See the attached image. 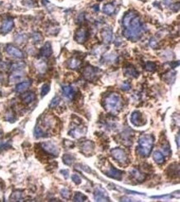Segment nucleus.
<instances>
[{
  "instance_id": "obj_1",
  "label": "nucleus",
  "mask_w": 180,
  "mask_h": 202,
  "mask_svg": "<svg viewBox=\"0 0 180 202\" xmlns=\"http://www.w3.org/2000/svg\"><path fill=\"white\" fill-rule=\"evenodd\" d=\"M123 25L125 27L124 36L132 41L137 40L142 32V25L140 19L136 16L135 12H129L123 19Z\"/></svg>"
},
{
  "instance_id": "obj_2",
  "label": "nucleus",
  "mask_w": 180,
  "mask_h": 202,
  "mask_svg": "<svg viewBox=\"0 0 180 202\" xmlns=\"http://www.w3.org/2000/svg\"><path fill=\"white\" fill-rule=\"evenodd\" d=\"M154 145V138L151 135H143L139 139L136 152L142 157H147Z\"/></svg>"
},
{
  "instance_id": "obj_3",
  "label": "nucleus",
  "mask_w": 180,
  "mask_h": 202,
  "mask_svg": "<svg viewBox=\"0 0 180 202\" xmlns=\"http://www.w3.org/2000/svg\"><path fill=\"white\" fill-rule=\"evenodd\" d=\"M104 106L108 112L112 113L118 112L122 107V99L121 96L118 93H111L105 99Z\"/></svg>"
},
{
  "instance_id": "obj_4",
  "label": "nucleus",
  "mask_w": 180,
  "mask_h": 202,
  "mask_svg": "<svg viewBox=\"0 0 180 202\" xmlns=\"http://www.w3.org/2000/svg\"><path fill=\"white\" fill-rule=\"evenodd\" d=\"M112 157H114V159L116 160L119 163L121 164H127L128 163V157L125 152L121 148H114L111 150Z\"/></svg>"
},
{
  "instance_id": "obj_5",
  "label": "nucleus",
  "mask_w": 180,
  "mask_h": 202,
  "mask_svg": "<svg viewBox=\"0 0 180 202\" xmlns=\"http://www.w3.org/2000/svg\"><path fill=\"white\" fill-rule=\"evenodd\" d=\"M102 171H104V173L107 176H109L111 178L119 180V181L122 179L123 172L121 171H120V170L116 169L114 167H112L111 164L108 165V167H105V169L102 170Z\"/></svg>"
},
{
  "instance_id": "obj_6",
  "label": "nucleus",
  "mask_w": 180,
  "mask_h": 202,
  "mask_svg": "<svg viewBox=\"0 0 180 202\" xmlns=\"http://www.w3.org/2000/svg\"><path fill=\"white\" fill-rule=\"evenodd\" d=\"M41 146H42L43 150L45 151L48 154H51L52 155V156H55V157H57V156H58L59 150H58L57 146L55 145V144H53L52 142H50V141L43 142L41 144Z\"/></svg>"
},
{
  "instance_id": "obj_7",
  "label": "nucleus",
  "mask_w": 180,
  "mask_h": 202,
  "mask_svg": "<svg viewBox=\"0 0 180 202\" xmlns=\"http://www.w3.org/2000/svg\"><path fill=\"white\" fill-rule=\"evenodd\" d=\"M94 197L96 201H110L111 200L106 191L100 187L95 188Z\"/></svg>"
},
{
  "instance_id": "obj_8",
  "label": "nucleus",
  "mask_w": 180,
  "mask_h": 202,
  "mask_svg": "<svg viewBox=\"0 0 180 202\" xmlns=\"http://www.w3.org/2000/svg\"><path fill=\"white\" fill-rule=\"evenodd\" d=\"M13 26H14V23L13 21V19H6L3 21L1 26V29H0L1 34L3 35L8 34L10 31H12Z\"/></svg>"
},
{
  "instance_id": "obj_9",
  "label": "nucleus",
  "mask_w": 180,
  "mask_h": 202,
  "mask_svg": "<svg viewBox=\"0 0 180 202\" xmlns=\"http://www.w3.org/2000/svg\"><path fill=\"white\" fill-rule=\"evenodd\" d=\"M6 52L8 55L13 56V57H17V58H23V53L21 50H19L18 48L12 45H8L6 48Z\"/></svg>"
},
{
  "instance_id": "obj_10",
  "label": "nucleus",
  "mask_w": 180,
  "mask_h": 202,
  "mask_svg": "<svg viewBox=\"0 0 180 202\" xmlns=\"http://www.w3.org/2000/svg\"><path fill=\"white\" fill-rule=\"evenodd\" d=\"M131 121L132 124H134L136 126H140L144 124L143 123L142 114L140 112H138V111L133 112L132 115H131Z\"/></svg>"
},
{
  "instance_id": "obj_11",
  "label": "nucleus",
  "mask_w": 180,
  "mask_h": 202,
  "mask_svg": "<svg viewBox=\"0 0 180 202\" xmlns=\"http://www.w3.org/2000/svg\"><path fill=\"white\" fill-rule=\"evenodd\" d=\"M75 38L79 43H85L86 38H87V33L85 29H78L76 33Z\"/></svg>"
},
{
  "instance_id": "obj_12",
  "label": "nucleus",
  "mask_w": 180,
  "mask_h": 202,
  "mask_svg": "<svg viewBox=\"0 0 180 202\" xmlns=\"http://www.w3.org/2000/svg\"><path fill=\"white\" fill-rule=\"evenodd\" d=\"M94 147H95L94 143L92 141H85L83 143L81 149H82V152H84L85 154H90V153H92Z\"/></svg>"
},
{
  "instance_id": "obj_13",
  "label": "nucleus",
  "mask_w": 180,
  "mask_h": 202,
  "mask_svg": "<svg viewBox=\"0 0 180 202\" xmlns=\"http://www.w3.org/2000/svg\"><path fill=\"white\" fill-rule=\"evenodd\" d=\"M52 46H51V44H50L49 43H45V45L43 46L40 51L41 55H42V56H43V57H50V56H51V54H52Z\"/></svg>"
},
{
  "instance_id": "obj_14",
  "label": "nucleus",
  "mask_w": 180,
  "mask_h": 202,
  "mask_svg": "<svg viewBox=\"0 0 180 202\" xmlns=\"http://www.w3.org/2000/svg\"><path fill=\"white\" fill-rule=\"evenodd\" d=\"M131 176L135 179V180H137L139 181H143L145 179V175L142 172H140L139 170L137 169H133L132 171L131 172Z\"/></svg>"
},
{
  "instance_id": "obj_15",
  "label": "nucleus",
  "mask_w": 180,
  "mask_h": 202,
  "mask_svg": "<svg viewBox=\"0 0 180 202\" xmlns=\"http://www.w3.org/2000/svg\"><path fill=\"white\" fill-rule=\"evenodd\" d=\"M35 99V94L33 93H25L22 96V100L25 104H30Z\"/></svg>"
},
{
  "instance_id": "obj_16",
  "label": "nucleus",
  "mask_w": 180,
  "mask_h": 202,
  "mask_svg": "<svg viewBox=\"0 0 180 202\" xmlns=\"http://www.w3.org/2000/svg\"><path fill=\"white\" fill-rule=\"evenodd\" d=\"M62 92L64 93V95L69 99H72L74 97V90L71 86H63L62 87Z\"/></svg>"
},
{
  "instance_id": "obj_17",
  "label": "nucleus",
  "mask_w": 180,
  "mask_h": 202,
  "mask_svg": "<svg viewBox=\"0 0 180 202\" xmlns=\"http://www.w3.org/2000/svg\"><path fill=\"white\" fill-rule=\"evenodd\" d=\"M31 86V82L30 81H26L23 82L21 83H19L17 85L16 87V91L18 93H23L24 91H26L28 88Z\"/></svg>"
},
{
  "instance_id": "obj_18",
  "label": "nucleus",
  "mask_w": 180,
  "mask_h": 202,
  "mask_svg": "<svg viewBox=\"0 0 180 202\" xmlns=\"http://www.w3.org/2000/svg\"><path fill=\"white\" fill-rule=\"evenodd\" d=\"M102 38H103V40L105 41V43H109L111 42L112 40V32L111 29H106L103 30L102 32Z\"/></svg>"
},
{
  "instance_id": "obj_19",
  "label": "nucleus",
  "mask_w": 180,
  "mask_h": 202,
  "mask_svg": "<svg viewBox=\"0 0 180 202\" xmlns=\"http://www.w3.org/2000/svg\"><path fill=\"white\" fill-rule=\"evenodd\" d=\"M153 157H154V160L155 161V162L158 163V164H163L164 162V157L161 152H154Z\"/></svg>"
},
{
  "instance_id": "obj_20",
  "label": "nucleus",
  "mask_w": 180,
  "mask_h": 202,
  "mask_svg": "<svg viewBox=\"0 0 180 202\" xmlns=\"http://www.w3.org/2000/svg\"><path fill=\"white\" fill-rule=\"evenodd\" d=\"M115 10H116V8H115L114 5L111 4V3H107V4H105L104 7H103V12L108 15L112 14V13L115 12Z\"/></svg>"
},
{
  "instance_id": "obj_21",
  "label": "nucleus",
  "mask_w": 180,
  "mask_h": 202,
  "mask_svg": "<svg viewBox=\"0 0 180 202\" xmlns=\"http://www.w3.org/2000/svg\"><path fill=\"white\" fill-rule=\"evenodd\" d=\"M95 73H96V72H95V70L94 68H92L91 67H87V68L85 70V72H84L85 77L88 79L92 78L93 77L95 76Z\"/></svg>"
},
{
  "instance_id": "obj_22",
  "label": "nucleus",
  "mask_w": 180,
  "mask_h": 202,
  "mask_svg": "<svg viewBox=\"0 0 180 202\" xmlns=\"http://www.w3.org/2000/svg\"><path fill=\"white\" fill-rule=\"evenodd\" d=\"M23 77V74L17 72V73H13L10 76L9 81L11 82H14L20 81Z\"/></svg>"
},
{
  "instance_id": "obj_23",
  "label": "nucleus",
  "mask_w": 180,
  "mask_h": 202,
  "mask_svg": "<svg viewBox=\"0 0 180 202\" xmlns=\"http://www.w3.org/2000/svg\"><path fill=\"white\" fill-rule=\"evenodd\" d=\"M80 65H81V62L78 59H76V58H71L69 61V67L72 69L77 68Z\"/></svg>"
},
{
  "instance_id": "obj_24",
  "label": "nucleus",
  "mask_w": 180,
  "mask_h": 202,
  "mask_svg": "<svg viewBox=\"0 0 180 202\" xmlns=\"http://www.w3.org/2000/svg\"><path fill=\"white\" fill-rule=\"evenodd\" d=\"M74 201H85V200H87V197L85 195L81 194V192H76L75 195H74Z\"/></svg>"
},
{
  "instance_id": "obj_25",
  "label": "nucleus",
  "mask_w": 180,
  "mask_h": 202,
  "mask_svg": "<svg viewBox=\"0 0 180 202\" xmlns=\"http://www.w3.org/2000/svg\"><path fill=\"white\" fill-rule=\"evenodd\" d=\"M62 159H63V162H64L65 164L68 165V166L72 164V162H74V157L70 154L64 155L63 157H62Z\"/></svg>"
},
{
  "instance_id": "obj_26",
  "label": "nucleus",
  "mask_w": 180,
  "mask_h": 202,
  "mask_svg": "<svg viewBox=\"0 0 180 202\" xmlns=\"http://www.w3.org/2000/svg\"><path fill=\"white\" fill-rule=\"evenodd\" d=\"M126 74L127 76H131V77H136L138 76V72L137 71L135 70L134 67H129L126 70Z\"/></svg>"
},
{
  "instance_id": "obj_27",
  "label": "nucleus",
  "mask_w": 180,
  "mask_h": 202,
  "mask_svg": "<svg viewBox=\"0 0 180 202\" xmlns=\"http://www.w3.org/2000/svg\"><path fill=\"white\" fill-rule=\"evenodd\" d=\"M24 67H25V63H23V62H16V63H13L12 65L11 69L14 70V71H19V70L23 68Z\"/></svg>"
},
{
  "instance_id": "obj_28",
  "label": "nucleus",
  "mask_w": 180,
  "mask_h": 202,
  "mask_svg": "<svg viewBox=\"0 0 180 202\" xmlns=\"http://www.w3.org/2000/svg\"><path fill=\"white\" fill-rule=\"evenodd\" d=\"M50 91V85L49 84H44L42 87V89H41V95L42 97H44L49 93Z\"/></svg>"
},
{
  "instance_id": "obj_29",
  "label": "nucleus",
  "mask_w": 180,
  "mask_h": 202,
  "mask_svg": "<svg viewBox=\"0 0 180 202\" xmlns=\"http://www.w3.org/2000/svg\"><path fill=\"white\" fill-rule=\"evenodd\" d=\"M60 103V98L58 97H55L52 100L51 103H50V107L51 108H54V107H57Z\"/></svg>"
},
{
  "instance_id": "obj_30",
  "label": "nucleus",
  "mask_w": 180,
  "mask_h": 202,
  "mask_svg": "<svg viewBox=\"0 0 180 202\" xmlns=\"http://www.w3.org/2000/svg\"><path fill=\"white\" fill-rule=\"evenodd\" d=\"M61 195L64 199H68L70 197V195H71V192H70V190L66 189V188H63V189L61 190Z\"/></svg>"
},
{
  "instance_id": "obj_31",
  "label": "nucleus",
  "mask_w": 180,
  "mask_h": 202,
  "mask_svg": "<svg viewBox=\"0 0 180 202\" xmlns=\"http://www.w3.org/2000/svg\"><path fill=\"white\" fill-rule=\"evenodd\" d=\"M146 69H147L148 71H154L155 70V68H156V64L154 63V62H149L146 63Z\"/></svg>"
},
{
  "instance_id": "obj_32",
  "label": "nucleus",
  "mask_w": 180,
  "mask_h": 202,
  "mask_svg": "<svg viewBox=\"0 0 180 202\" xmlns=\"http://www.w3.org/2000/svg\"><path fill=\"white\" fill-rule=\"evenodd\" d=\"M71 180L74 181V183H76V185H80L81 183V177L76 175V174H74L71 176Z\"/></svg>"
},
{
  "instance_id": "obj_33",
  "label": "nucleus",
  "mask_w": 180,
  "mask_h": 202,
  "mask_svg": "<svg viewBox=\"0 0 180 202\" xmlns=\"http://www.w3.org/2000/svg\"><path fill=\"white\" fill-rule=\"evenodd\" d=\"M22 198V193L20 191H15V192L13 193L12 196H11V199L14 200H18Z\"/></svg>"
},
{
  "instance_id": "obj_34",
  "label": "nucleus",
  "mask_w": 180,
  "mask_h": 202,
  "mask_svg": "<svg viewBox=\"0 0 180 202\" xmlns=\"http://www.w3.org/2000/svg\"><path fill=\"white\" fill-rule=\"evenodd\" d=\"M42 36H41V34H33V39L34 42H36V43H38V42H40L41 40H42Z\"/></svg>"
},
{
  "instance_id": "obj_35",
  "label": "nucleus",
  "mask_w": 180,
  "mask_h": 202,
  "mask_svg": "<svg viewBox=\"0 0 180 202\" xmlns=\"http://www.w3.org/2000/svg\"><path fill=\"white\" fill-rule=\"evenodd\" d=\"M130 88H131V86H130V84L128 83H124L123 85H122V89L123 90H128V89H130Z\"/></svg>"
},
{
  "instance_id": "obj_36",
  "label": "nucleus",
  "mask_w": 180,
  "mask_h": 202,
  "mask_svg": "<svg viewBox=\"0 0 180 202\" xmlns=\"http://www.w3.org/2000/svg\"><path fill=\"white\" fill-rule=\"evenodd\" d=\"M177 142H178V147H179V135H178V138H177Z\"/></svg>"
}]
</instances>
